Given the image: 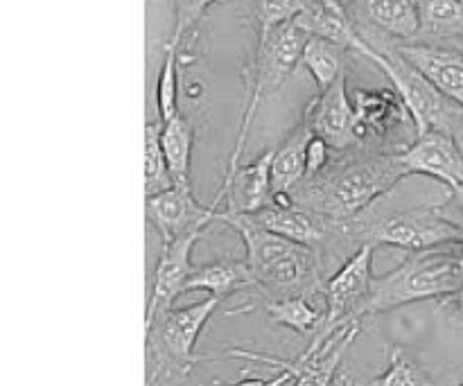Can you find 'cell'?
I'll return each mask as SVG.
<instances>
[{"label": "cell", "instance_id": "1", "mask_svg": "<svg viewBox=\"0 0 463 386\" xmlns=\"http://www.w3.org/2000/svg\"><path fill=\"white\" fill-rule=\"evenodd\" d=\"M222 224L240 235L247 251V265L251 271V297L238 306L229 316L242 315L260 307L262 301L292 297H324L326 271L324 260L312 249L280 238L265 231L247 215H224L220 212Z\"/></svg>", "mask_w": 463, "mask_h": 386}, {"label": "cell", "instance_id": "2", "mask_svg": "<svg viewBox=\"0 0 463 386\" xmlns=\"http://www.w3.org/2000/svg\"><path fill=\"white\" fill-rule=\"evenodd\" d=\"M407 176L401 154L355 147L335 152L333 163L319 176L303 181L289 202L335 221H353Z\"/></svg>", "mask_w": 463, "mask_h": 386}, {"label": "cell", "instance_id": "3", "mask_svg": "<svg viewBox=\"0 0 463 386\" xmlns=\"http://www.w3.org/2000/svg\"><path fill=\"white\" fill-rule=\"evenodd\" d=\"M450 194L446 190L414 203H405V199L392 203V199L384 194L369 211L353 221H346L348 240L355 249H362L364 244L393 247L405 251L407 256L443 244L463 242L461 231L439 212V206Z\"/></svg>", "mask_w": 463, "mask_h": 386}, {"label": "cell", "instance_id": "4", "mask_svg": "<svg viewBox=\"0 0 463 386\" xmlns=\"http://www.w3.org/2000/svg\"><path fill=\"white\" fill-rule=\"evenodd\" d=\"M463 289V242L443 244L428 251L410 253L389 274L371 285L364 316L398 310L420 301H441Z\"/></svg>", "mask_w": 463, "mask_h": 386}, {"label": "cell", "instance_id": "5", "mask_svg": "<svg viewBox=\"0 0 463 386\" xmlns=\"http://www.w3.org/2000/svg\"><path fill=\"white\" fill-rule=\"evenodd\" d=\"M310 36L301 30V27L288 23V25H280L276 30L269 32H256V41H253V52L249 57L247 68L242 72L244 80V113L242 120H240V131L238 138H235V147L231 152L229 163H226V174H233L240 165H242V154L247 147L249 129H251L253 120L258 116V108L260 104L269 98L274 90H279L285 81L289 80V75L294 72V68L301 63L303 50Z\"/></svg>", "mask_w": 463, "mask_h": 386}, {"label": "cell", "instance_id": "6", "mask_svg": "<svg viewBox=\"0 0 463 386\" xmlns=\"http://www.w3.org/2000/svg\"><path fill=\"white\" fill-rule=\"evenodd\" d=\"M364 59L384 72L392 89L396 90L398 98L410 111L411 120L416 125V134L425 136L430 131H446V134L457 136L463 127V108L446 98L428 77L416 71L393 43L384 41H373L366 43L362 41L360 52Z\"/></svg>", "mask_w": 463, "mask_h": 386}, {"label": "cell", "instance_id": "7", "mask_svg": "<svg viewBox=\"0 0 463 386\" xmlns=\"http://www.w3.org/2000/svg\"><path fill=\"white\" fill-rule=\"evenodd\" d=\"M222 301L208 297L206 301L193 303L188 307H172L145 330V348L152 357V373L147 386H156L163 380H184L190 371L206 362L194 353L199 337L208 321L217 315Z\"/></svg>", "mask_w": 463, "mask_h": 386}, {"label": "cell", "instance_id": "8", "mask_svg": "<svg viewBox=\"0 0 463 386\" xmlns=\"http://www.w3.org/2000/svg\"><path fill=\"white\" fill-rule=\"evenodd\" d=\"M360 147L402 154L416 143V125L393 89H355L351 95Z\"/></svg>", "mask_w": 463, "mask_h": 386}, {"label": "cell", "instance_id": "9", "mask_svg": "<svg viewBox=\"0 0 463 386\" xmlns=\"http://www.w3.org/2000/svg\"><path fill=\"white\" fill-rule=\"evenodd\" d=\"M373 251L375 247L364 244L360 251L353 253L342 267L333 271L326 280L324 301L326 316L321 330L310 342L324 344L330 334L339 328L351 324H364V307L371 297V285H373Z\"/></svg>", "mask_w": 463, "mask_h": 386}, {"label": "cell", "instance_id": "10", "mask_svg": "<svg viewBox=\"0 0 463 386\" xmlns=\"http://www.w3.org/2000/svg\"><path fill=\"white\" fill-rule=\"evenodd\" d=\"M362 325L364 324L344 325L337 333L330 334L324 344L310 342L306 351L294 360H283V357L267 355V353L242 351V348L226 351L224 357H242V360L262 362V364L288 371L292 375V386H339V366H342L351 344L362 333Z\"/></svg>", "mask_w": 463, "mask_h": 386}, {"label": "cell", "instance_id": "11", "mask_svg": "<svg viewBox=\"0 0 463 386\" xmlns=\"http://www.w3.org/2000/svg\"><path fill=\"white\" fill-rule=\"evenodd\" d=\"M357 34L366 43L384 41L393 45L414 43L420 30L419 3H405V0H355L344 3Z\"/></svg>", "mask_w": 463, "mask_h": 386}, {"label": "cell", "instance_id": "12", "mask_svg": "<svg viewBox=\"0 0 463 386\" xmlns=\"http://www.w3.org/2000/svg\"><path fill=\"white\" fill-rule=\"evenodd\" d=\"M203 231H193L175 242L163 244L161 256H158L156 269H154L152 294L147 301V312H145V330L152 328L154 321L170 312L175 307V301L184 297L188 280L193 278V249L202 240Z\"/></svg>", "mask_w": 463, "mask_h": 386}, {"label": "cell", "instance_id": "13", "mask_svg": "<svg viewBox=\"0 0 463 386\" xmlns=\"http://www.w3.org/2000/svg\"><path fill=\"white\" fill-rule=\"evenodd\" d=\"M401 163L410 176L434 181L452 194L463 193V149L457 136L430 131L401 154Z\"/></svg>", "mask_w": 463, "mask_h": 386}, {"label": "cell", "instance_id": "14", "mask_svg": "<svg viewBox=\"0 0 463 386\" xmlns=\"http://www.w3.org/2000/svg\"><path fill=\"white\" fill-rule=\"evenodd\" d=\"M271 161L274 147L265 149L251 163L240 165L233 174L222 179L213 206L220 208L224 215H256L276 202L274 185H271Z\"/></svg>", "mask_w": 463, "mask_h": 386}, {"label": "cell", "instance_id": "15", "mask_svg": "<svg viewBox=\"0 0 463 386\" xmlns=\"http://www.w3.org/2000/svg\"><path fill=\"white\" fill-rule=\"evenodd\" d=\"M220 208L203 206L194 199L193 188H170L161 194L147 197L145 215L158 231L163 244L175 242L176 238L193 231H206L213 221L220 220Z\"/></svg>", "mask_w": 463, "mask_h": 386}, {"label": "cell", "instance_id": "16", "mask_svg": "<svg viewBox=\"0 0 463 386\" xmlns=\"http://www.w3.org/2000/svg\"><path fill=\"white\" fill-rule=\"evenodd\" d=\"M301 120L310 127L317 138L326 140L335 152H348V149L360 147L355 108H353V99L348 95L346 77L326 93H317V98L303 111Z\"/></svg>", "mask_w": 463, "mask_h": 386}, {"label": "cell", "instance_id": "17", "mask_svg": "<svg viewBox=\"0 0 463 386\" xmlns=\"http://www.w3.org/2000/svg\"><path fill=\"white\" fill-rule=\"evenodd\" d=\"M213 3H175V30H172L170 41L163 50V66L161 75H158L156 86V107H158V120L167 122L181 111L179 108V71H181V50H184L185 39L194 27L202 23L203 14Z\"/></svg>", "mask_w": 463, "mask_h": 386}, {"label": "cell", "instance_id": "18", "mask_svg": "<svg viewBox=\"0 0 463 386\" xmlns=\"http://www.w3.org/2000/svg\"><path fill=\"white\" fill-rule=\"evenodd\" d=\"M294 25L301 27L307 36L330 41V43L346 50V52H360L362 48V39L357 34L344 3H335V0H324V3H319V0H307V3H303L301 14L294 18Z\"/></svg>", "mask_w": 463, "mask_h": 386}, {"label": "cell", "instance_id": "19", "mask_svg": "<svg viewBox=\"0 0 463 386\" xmlns=\"http://www.w3.org/2000/svg\"><path fill=\"white\" fill-rule=\"evenodd\" d=\"M398 52L423 72L450 102L463 108V52L428 48V45L410 43L396 45Z\"/></svg>", "mask_w": 463, "mask_h": 386}, {"label": "cell", "instance_id": "20", "mask_svg": "<svg viewBox=\"0 0 463 386\" xmlns=\"http://www.w3.org/2000/svg\"><path fill=\"white\" fill-rule=\"evenodd\" d=\"M419 14L420 30L414 43L463 52V3L425 0V3H419Z\"/></svg>", "mask_w": 463, "mask_h": 386}, {"label": "cell", "instance_id": "21", "mask_svg": "<svg viewBox=\"0 0 463 386\" xmlns=\"http://www.w3.org/2000/svg\"><path fill=\"white\" fill-rule=\"evenodd\" d=\"M312 129L306 122H298L288 136L274 147L271 161V185L276 199H289V194L306 181L307 174V145L312 140Z\"/></svg>", "mask_w": 463, "mask_h": 386}, {"label": "cell", "instance_id": "22", "mask_svg": "<svg viewBox=\"0 0 463 386\" xmlns=\"http://www.w3.org/2000/svg\"><path fill=\"white\" fill-rule=\"evenodd\" d=\"M253 278L247 260L233 256H222L206 265L194 267L193 278L188 280V292H208V297L220 298L222 303L238 292H251Z\"/></svg>", "mask_w": 463, "mask_h": 386}, {"label": "cell", "instance_id": "23", "mask_svg": "<svg viewBox=\"0 0 463 386\" xmlns=\"http://www.w3.org/2000/svg\"><path fill=\"white\" fill-rule=\"evenodd\" d=\"M260 307L271 324H279L310 339L319 333L326 316L324 297L276 298V301H262Z\"/></svg>", "mask_w": 463, "mask_h": 386}, {"label": "cell", "instance_id": "24", "mask_svg": "<svg viewBox=\"0 0 463 386\" xmlns=\"http://www.w3.org/2000/svg\"><path fill=\"white\" fill-rule=\"evenodd\" d=\"M161 145L165 154L175 188H190V163H193L194 127L185 113H176L172 120L163 122Z\"/></svg>", "mask_w": 463, "mask_h": 386}, {"label": "cell", "instance_id": "25", "mask_svg": "<svg viewBox=\"0 0 463 386\" xmlns=\"http://www.w3.org/2000/svg\"><path fill=\"white\" fill-rule=\"evenodd\" d=\"M344 52L346 50L337 48L335 43L324 39H317V36H310L306 43V50H303L301 63L306 66V71L310 72V77L315 80L317 90L319 93H326L328 89H333L339 80L346 77L344 72Z\"/></svg>", "mask_w": 463, "mask_h": 386}, {"label": "cell", "instance_id": "26", "mask_svg": "<svg viewBox=\"0 0 463 386\" xmlns=\"http://www.w3.org/2000/svg\"><path fill=\"white\" fill-rule=\"evenodd\" d=\"M161 129V120H149L145 125V197H154V194L175 188L170 170H167L165 154H163Z\"/></svg>", "mask_w": 463, "mask_h": 386}, {"label": "cell", "instance_id": "27", "mask_svg": "<svg viewBox=\"0 0 463 386\" xmlns=\"http://www.w3.org/2000/svg\"><path fill=\"white\" fill-rule=\"evenodd\" d=\"M366 386H437V382L419 362L407 357L402 348L393 346L389 351L387 371L371 380V382H366Z\"/></svg>", "mask_w": 463, "mask_h": 386}, {"label": "cell", "instance_id": "28", "mask_svg": "<svg viewBox=\"0 0 463 386\" xmlns=\"http://www.w3.org/2000/svg\"><path fill=\"white\" fill-rule=\"evenodd\" d=\"M301 9L303 3H297V0H289V3H253L249 7L253 21V34L288 25L301 14Z\"/></svg>", "mask_w": 463, "mask_h": 386}, {"label": "cell", "instance_id": "29", "mask_svg": "<svg viewBox=\"0 0 463 386\" xmlns=\"http://www.w3.org/2000/svg\"><path fill=\"white\" fill-rule=\"evenodd\" d=\"M333 156H335V149L330 147L326 140L312 136L310 145H307V174H306V179H315V176H319L321 172H324L326 167L333 163Z\"/></svg>", "mask_w": 463, "mask_h": 386}, {"label": "cell", "instance_id": "30", "mask_svg": "<svg viewBox=\"0 0 463 386\" xmlns=\"http://www.w3.org/2000/svg\"><path fill=\"white\" fill-rule=\"evenodd\" d=\"M437 310L452 328L463 330V289L461 292L452 294V297L437 301Z\"/></svg>", "mask_w": 463, "mask_h": 386}, {"label": "cell", "instance_id": "31", "mask_svg": "<svg viewBox=\"0 0 463 386\" xmlns=\"http://www.w3.org/2000/svg\"><path fill=\"white\" fill-rule=\"evenodd\" d=\"M439 212H441L448 221H452V224L463 233V193L450 194V197L439 206Z\"/></svg>", "mask_w": 463, "mask_h": 386}, {"label": "cell", "instance_id": "32", "mask_svg": "<svg viewBox=\"0 0 463 386\" xmlns=\"http://www.w3.org/2000/svg\"><path fill=\"white\" fill-rule=\"evenodd\" d=\"M288 382H292V375H289L288 371H280V373L271 380H240L238 384H217V386H283Z\"/></svg>", "mask_w": 463, "mask_h": 386}, {"label": "cell", "instance_id": "33", "mask_svg": "<svg viewBox=\"0 0 463 386\" xmlns=\"http://www.w3.org/2000/svg\"><path fill=\"white\" fill-rule=\"evenodd\" d=\"M351 382H353L351 375H344V378L339 380V386H351Z\"/></svg>", "mask_w": 463, "mask_h": 386}, {"label": "cell", "instance_id": "34", "mask_svg": "<svg viewBox=\"0 0 463 386\" xmlns=\"http://www.w3.org/2000/svg\"><path fill=\"white\" fill-rule=\"evenodd\" d=\"M455 386H463V380H459V382H457Z\"/></svg>", "mask_w": 463, "mask_h": 386}, {"label": "cell", "instance_id": "35", "mask_svg": "<svg viewBox=\"0 0 463 386\" xmlns=\"http://www.w3.org/2000/svg\"><path fill=\"white\" fill-rule=\"evenodd\" d=\"M351 386H357V384H355V382H351ZM362 386H366V384H362Z\"/></svg>", "mask_w": 463, "mask_h": 386}]
</instances>
